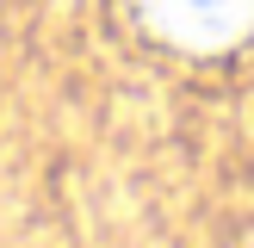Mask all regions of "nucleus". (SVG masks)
<instances>
[{"mask_svg":"<svg viewBox=\"0 0 254 248\" xmlns=\"http://www.w3.org/2000/svg\"><path fill=\"white\" fill-rule=\"evenodd\" d=\"M149 31L186 50H230L254 31V0H136Z\"/></svg>","mask_w":254,"mask_h":248,"instance_id":"obj_1","label":"nucleus"}]
</instances>
